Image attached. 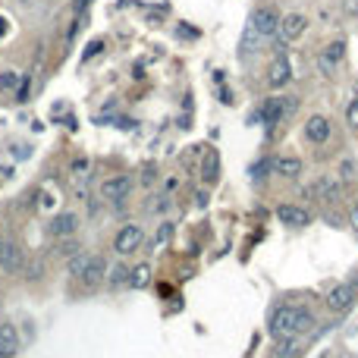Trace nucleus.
Segmentation results:
<instances>
[{"label": "nucleus", "instance_id": "nucleus-14", "mask_svg": "<svg viewBox=\"0 0 358 358\" xmlns=\"http://www.w3.org/2000/svg\"><path fill=\"white\" fill-rule=\"evenodd\" d=\"M0 267L10 270V274L22 270V251H19V245L3 242V248H0Z\"/></svg>", "mask_w": 358, "mask_h": 358}, {"label": "nucleus", "instance_id": "nucleus-16", "mask_svg": "<svg viewBox=\"0 0 358 358\" xmlns=\"http://www.w3.org/2000/svg\"><path fill=\"white\" fill-rule=\"evenodd\" d=\"M274 170L280 176H289V179H295V176L301 173V161H299V157H276Z\"/></svg>", "mask_w": 358, "mask_h": 358}, {"label": "nucleus", "instance_id": "nucleus-13", "mask_svg": "<svg viewBox=\"0 0 358 358\" xmlns=\"http://www.w3.org/2000/svg\"><path fill=\"white\" fill-rule=\"evenodd\" d=\"M343 57H345V41H330V44H327L324 54L318 57V66H320V69H327V75H330V69L336 66V63L343 60Z\"/></svg>", "mask_w": 358, "mask_h": 358}, {"label": "nucleus", "instance_id": "nucleus-32", "mask_svg": "<svg viewBox=\"0 0 358 358\" xmlns=\"http://www.w3.org/2000/svg\"><path fill=\"white\" fill-rule=\"evenodd\" d=\"M22 3H29V0H22Z\"/></svg>", "mask_w": 358, "mask_h": 358}, {"label": "nucleus", "instance_id": "nucleus-27", "mask_svg": "<svg viewBox=\"0 0 358 358\" xmlns=\"http://www.w3.org/2000/svg\"><path fill=\"white\" fill-rule=\"evenodd\" d=\"M339 173H343V179L355 176V163H352V161H343V163H339Z\"/></svg>", "mask_w": 358, "mask_h": 358}, {"label": "nucleus", "instance_id": "nucleus-17", "mask_svg": "<svg viewBox=\"0 0 358 358\" xmlns=\"http://www.w3.org/2000/svg\"><path fill=\"white\" fill-rule=\"evenodd\" d=\"M299 343H295V336H286V339H276L274 345V358H299Z\"/></svg>", "mask_w": 358, "mask_h": 358}, {"label": "nucleus", "instance_id": "nucleus-5", "mask_svg": "<svg viewBox=\"0 0 358 358\" xmlns=\"http://www.w3.org/2000/svg\"><path fill=\"white\" fill-rule=\"evenodd\" d=\"M289 79H292V63H289L286 54H276L274 63H270V69H267V85L283 88V85H289Z\"/></svg>", "mask_w": 358, "mask_h": 358}, {"label": "nucleus", "instance_id": "nucleus-29", "mask_svg": "<svg viewBox=\"0 0 358 358\" xmlns=\"http://www.w3.org/2000/svg\"><path fill=\"white\" fill-rule=\"evenodd\" d=\"M73 170H75V173H82V170H88V161H75V163H73Z\"/></svg>", "mask_w": 358, "mask_h": 358}, {"label": "nucleus", "instance_id": "nucleus-7", "mask_svg": "<svg viewBox=\"0 0 358 358\" xmlns=\"http://www.w3.org/2000/svg\"><path fill=\"white\" fill-rule=\"evenodd\" d=\"M132 192V179L129 176H110V179H104V186H100V195H104L107 201H126Z\"/></svg>", "mask_w": 358, "mask_h": 358}, {"label": "nucleus", "instance_id": "nucleus-24", "mask_svg": "<svg viewBox=\"0 0 358 358\" xmlns=\"http://www.w3.org/2000/svg\"><path fill=\"white\" fill-rule=\"evenodd\" d=\"M345 123H349L352 129H358V98L352 100L349 107H345Z\"/></svg>", "mask_w": 358, "mask_h": 358}, {"label": "nucleus", "instance_id": "nucleus-4", "mask_svg": "<svg viewBox=\"0 0 358 358\" xmlns=\"http://www.w3.org/2000/svg\"><path fill=\"white\" fill-rule=\"evenodd\" d=\"M248 25L255 29V35L274 38L276 31H280V16H276V10H270V6H258V10L251 13Z\"/></svg>", "mask_w": 358, "mask_h": 358}, {"label": "nucleus", "instance_id": "nucleus-30", "mask_svg": "<svg viewBox=\"0 0 358 358\" xmlns=\"http://www.w3.org/2000/svg\"><path fill=\"white\" fill-rule=\"evenodd\" d=\"M352 223H355V230H358V201H355V207H352Z\"/></svg>", "mask_w": 358, "mask_h": 358}, {"label": "nucleus", "instance_id": "nucleus-11", "mask_svg": "<svg viewBox=\"0 0 358 358\" xmlns=\"http://www.w3.org/2000/svg\"><path fill=\"white\" fill-rule=\"evenodd\" d=\"M19 352V330L13 320H0V358H10Z\"/></svg>", "mask_w": 358, "mask_h": 358}, {"label": "nucleus", "instance_id": "nucleus-26", "mask_svg": "<svg viewBox=\"0 0 358 358\" xmlns=\"http://www.w3.org/2000/svg\"><path fill=\"white\" fill-rule=\"evenodd\" d=\"M25 270H29V274H25V276H29V280H35V276H41L44 264H41V261H31V264H29V267H25Z\"/></svg>", "mask_w": 358, "mask_h": 358}, {"label": "nucleus", "instance_id": "nucleus-21", "mask_svg": "<svg viewBox=\"0 0 358 358\" xmlns=\"http://www.w3.org/2000/svg\"><path fill=\"white\" fill-rule=\"evenodd\" d=\"M107 283H110L113 289L129 286V267H126V264H117V267H110V270H107Z\"/></svg>", "mask_w": 358, "mask_h": 358}, {"label": "nucleus", "instance_id": "nucleus-33", "mask_svg": "<svg viewBox=\"0 0 358 358\" xmlns=\"http://www.w3.org/2000/svg\"><path fill=\"white\" fill-rule=\"evenodd\" d=\"M355 88H358V85H355Z\"/></svg>", "mask_w": 358, "mask_h": 358}, {"label": "nucleus", "instance_id": "nucleus-2", "mask_svg": "<svg viewBox=\"0 0 358 358\" xmlns=\"http://www.w3.org/2000/svg\"><path fill=\"white\" fill-rule=\"evenodd\" d=\"M355 301H358V286L355 283H339V286H333L330 292H327V308H330L333 314H345Z\"/></svg>", "mask_w": 358, "mask_h": 358}, {"label": "nucleus", "instance_id": "nucleus-28", "mask_svg": "<svg viewBox=\"0 0 358 358\" xmlns=\"http://www.w3.org/2000/svg\"><path fill=\"white\" fill-rule=\"evenodd\" d=\"M167 239H170V223H163L161 230H157V245H163Z\"/></svg>", "mask_w": 358, "mask_h": 358}, {"label": "nucleus", "instance_id": "nucleus-10", "mask_svg": "<svg viewBox=\"0 0 358 358\" xmlns=\"http://www.w3.org/2000/svg\"><path fill=\"white\" fill-rule=\"evenodd\" d=\"M276 220L286 226H308L311 223V214H308L301 204H280L276 207Z\"/></svg>", "mask_w": 358, "mask_h": 358}, {"label": "nucleus", "instance_id": "nucleus-9", "mask_svg": "<svg viewBox=\"0 0 358 358\" xmlns=\"http://www.w3.org/2000/svg\"><path fill=\"white\" fill-rule=\"evenodd\" d=\"M79 214H73V211H63V214H57L54 220H50V236H57V239H66V236H73L75 230H79Z\"/></svg>", "mask_w": 358, "mask_h": 358}, {"label": "nucleus", "instance_id": "nucleus-18", "mask_svg": "<svg viewBox=\"0 0 358 358\" xmlns=\"http://www.w3.org/2000/svg\"><path fill=\"white\" fill-rule=\"evenodd\" d=\"M217 176H220V157H217V151H207L204 167H201V179H204V182H217Z\"/></svg>", "mask_w": 358, "mask_h": 358}, {"label": "nucleus", "instance_id": "nucleus-25", "mask_svg": "<svg viewBox=\"0 0 358 358\" xmlns=\"http://www.w3.org/2000/svg\"><path fill=\"white\" fill-rule=\"evenodd\" d=\"M339 10L345 16H358V0H339Z\"/></svg>", "mask_w": 358, "mask_h": 358}, {"label": "nucleus", "instance_id": "nucleus-8", "mask_svg": "<svg viewBox=\"0 0 358 358\" xmlns=\"http://www.w3.org/2000/svg\"><path fill=\"white\" fill-rule=\"evenodd\" d=\"M79 280L85 283V289H94V286H100V283L107 280V258H104V255H91V261H88L85 274H82Z\"/></svg>", "mask_w": 358, "mask_h": 358}, {"label": "nucleus", "instance_id": "nucleus-3", "mask_svg": "<svg viewBox=\"0 0 358 358\" xmlns=\"http://www.w3.org/2000/svg\"><path fill=\"white\" fill-rule=\"evenodd\" d=\"M144 242V230L138 223H126L123 230L117 232V239H113V248H117V255H135L138 248H142Z\"/></svg>", "mask_w": 358, "mask_h": 358}, {"label": "nucleus", "instance_id": "nucleus-12", "mask_svg": "<svg viewBox=\"0 0 358 358\" xmlns=\"http://www.w3.org/2000/svg\"><path fill=\"white\" fill-rule=\"evenodd\" d=\"M305 138L311 144H324L327 138H330V119L327 117H311L305 123Z\"/></svg>", "mask_w": 358, "mask_h": 358}, {"label": "nucleus", "instance_id": "nucleus-1", "mask_svg": "<svg viewBox=\"0 0 358 358\" xmlns=\"http://www.w3.org/2000/svg\"><path fill=\"white\" fill-rule=\"evenodd\" d=\"M314 330V314L308 308H292V305H283L274 311L270 318V333L274 339H286V336H299V333Z\"/></svg>", "mask_w": 358, "mask_h": 358}, {"label": "nucleus", "instance_id": "nucleus-15", "mask_svg": "<svg viewBox=\"0 0 358 358\" xmlns=\"http://www.w3.org/2000/svg\"><path fill=\"white\" fill-rule=\"evenodd\" d=\"M314 192H318V198H324V201H336L339 198V182L333 179V176H320L318 182H314Z\"/></svg>", "mask_w": 358, "mask_h": 358}, {"label": "nucleus", "instance_id": "nucleus-22", "mask_svg": "<svg viewBox=\"0 0 358 358\" xmlns=\"http://www.w3.org/2000/svg\"><path fill=\"white\" fill-rule=\"evenodd\" d=\"M88 261H91V255H85V251H75L73 258H69V276H82L85 274V267H88Z\"/></svg>", "mask_w": 358, "mask_h": 358}, {"label": "nucleus", "instance_id": "nucleus-6", "mask_svg": "<svg viewBox=\"0 0 358 358\" xmlns=\"http://www.w3.org/2000/svg\"><path fill=\"white\" fill-rule=\"evenodd\" d=\"M308 29V19L301 16V13H286V16L280 19V31L276 35L283 38V41H299L301 35H305Z\"/></svg>", "mask_w": 358, "mask_h": 358}, {"label": "nucleus", "instance_id": "nucleus-31", "mask_svg": "<svg viewBox=\"0 0 358 358\" xmlns=\"http://www.w3.org/2000/svg\"><path fill=\"white\" fill-rule=\"evenodd\" d=\"M0 248H3V239H0Z\"/></svg>", "mask_w": 358, "mask_h": 358}, {"label": "nucleus", "instance_id": "nucleus-20", "mask_svg": "<svg viewBox=\"0 0 358 358\" xmlns=\"http://www.w3.org/2000/svg\"><path fill=\"white\" fill-rule=\"evenodd\" d=\"M151 283V267L148 264H138V267L129 270V286L132 289H144Z\"/></svg>", "mask_w": 358, "mask_h": 358}, {"label": "nucleus", "instance_id": "nucleus-23", "mask_svg": "<svg viewBox=\"0 0 358 358\" xmlns=\"http://www.w3.org/2000/svg\"><path fill=\"white\" fill-rule=\"evenodd\" d=\"M75 251H79V242H73V239H60V242H57V255H63V258H73Z\"/></svg>", "mask_w": 358, "mask_h": 358}, {"label": "nucleus", "instance_id": "nucleus-19", "mask_svg": "<svg viewBox=\"0 0 358 358\" xmlns=\"http://www.w3.org/2000/svg\"><path fill=\"white\" fill-rule=\"evenodd\" d=\"M19 85H22V75H19L16 69H3V73H0V91L3 94H16Z\"/></svg>", "mask_w": 358, "mask_h": 358}]
</instances>
